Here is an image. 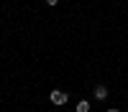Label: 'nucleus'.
Instances as JSON below:
<instances>
[{
  "label": "nucleus",
  "instance_id": "nucleus-1",
  "mask_svg": "<svg viewBox=\"0 0 128 112\" xmlns=\"http://www.w3.org/2000/svg\"><path fill=\"white\" fill-rule=\"evenodd\" d=\"M49 99H51V105H56V107H62V105H67V92H62V89H51V94H49Z\"/></svg>",
  "mask_w": 128,
  "mask_h": 112
},
{
  "label": "nucleus",
  "instance_id": "nucleus-2",
  "mask_svg": "<svg viewBox=\"0 0 128 112\" xmlns=\"http://www.w3.org/2000/svg\"><path fill=\"white\" fill-rule=\"evenodd\" d=\"M92 94H95L98 102H105V99H108V87H105V84H98V87L92 89Z\"/></svg>",
  "mask_w": 128,
  "mask_h": 112
},
{
  "label": "nucleus",
  "instance_id": "nucleus-3",
  "mask_svg": "<svg viewBox=\"0 0 128 112\" xmlns=\"http://www.w3.org/2000/svg\"><path fill=\"white\" fill-rule=\"evenodd\" d=\"M74 112H90V102L87 99H80L77 107H74Z\"/></svg>",
  "mask_w": 128,
  "mask_h": 112
},
{
  "label": "nucleus",
  "instance_id": "nucleus-4",
  "mask_svg": "<svg viewBox=\"0 0 128 112\" xmlns=\"http://www.w3.org/2000/svg\"><path fill=\"white\" fill-rule=\"evenodd\" d=\"M46 5H49V8H56V5H59V0H46Z\"/></svg>",
  "mask_w": 128,
  "mask_h": 112
},
{
  "label": "nucleus",
  "instance_id": "nucleus-5",
  "mask_svg": "<svg viewBox=\"0 0 128 112\" xmlns=\"http://www.w3.org/2000/svg\"><path fill=\"white\" fill-rule=\"evenodd\" d=\"M108 112H120V110H115V107H113V110H108Z\"/></svg>",
  "mask_w": 128,
  "mask_h": 112
}]
</instances>
